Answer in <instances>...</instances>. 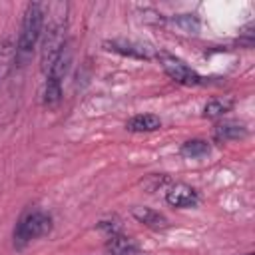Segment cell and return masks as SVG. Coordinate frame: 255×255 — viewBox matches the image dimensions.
I'll return each instance as SVG.
<instances>
[{"label":"cell","instance_id":"8","mask_svg":"<svg viewBox=\"0 0 255 255\" xmlns=\"http://www.w3.org/2000/svg\"><path fill=\"white\" fill-rule=\"evenodd\" d=\"M14 66H16V44L10 36H4L0 40V86L6 82Z\"/></svg>","mask_w":255,"mask_h":255},{"label":"cell","instance_id":"2","mask_svg":"<svg viewBox=\"0 0 255 255\" xmlns=\"http://www.w3.org/2000/svg\"><path fill=\"white\" fill-rule=\"evenodd\" d=\"M70 60H72V54L66 44L46 76V84H44V106L46 108H56L62 102V80L70 68Z\"/></svg>","mask_w":255,"mask_h":255},{"label":"cell","instance_id":"15","mask_svg":"<svg viewBox=\"0 0 255 255\" xmlns=\"http://www.w3.org/2000/svg\"><path fill=\"white\" fill-rule=\"evenodd\" d=\"M245 255H253V253H245Z\"/></svg>","mask_w":255,"mask_h":255},{"label":"cell","instance_id":"5","mask_svg":"<svg viewBox=\"0 0 255 255\" xmlns=\"http://www.w3.org/2000/svg\"><path fill=\"white\" fill-rule=\"evenodd\" d=\"M159 62H161V68L163 72L177 84H183V86H199L205 82L203 76H199L193 68H189L183 60L175 58V56H169V54H161L159 56Z\"/></svg>","mask_w":255,"mask_h":255},{"label":"cell","instance_id":"4","mask_svg":"<svg viewBox=\"0 0 255 255\" xmlns=\"http://www.w3.org/2000/svg\"><path fill=\"white\" fill-rule=\"evenodd\" d=\"M66 34H64V22L58 20L54 24H50L46 28V36L42 40V50H40V66L42 72H50V68L54 66V62L58 60L60 52L66 46Z\"/></svg>","mask_w":255,"mask_h":255},{"label":"cell","instance_id":"1","mask_svg":"<svg viewBox=\"0 0 255 255\" xmlns=\"http://www.w3.org/2000/svg\"><path fill=\"white\" fill-rule=\"evenodd\" d=\"M44 16H46V6L42 2H30L24 10L20 34L16 40V64L20 68L26 66V62L32 58V52L42 38L44 32Z\"/></svg>","mask_w":255,"mask_h":255},{"label":"cell","instance_id":"12","mask_svg":"<svg viewBox=\"0 0 255 255\" xmlns=\"http://www.w3.org/2000/svg\"><path fill=\"white\" fill-rule=\"evenodd\" d=\"M108 251L110 255H133L137 251V245L122 233H112L108 241Z\"/></svg>","mask_w":255,"mask_h":255},{"label":"cell","instance_id":"7","mask_svg":"<svg viewBox=\"0 0 255 255\" xmlns=\"http://www.w3.org/2000/svg\"><path fill=\"white\" fill-rule=\"evenodd\" d=\"M104 48L110 52L128 56V58H135V60H149L151 58L149 48H145L137 42H131V40H108V42H104Z\"/></svg>","mask_w":255,"mask_h":255},{"label":"cell","instance_id":"9","mask_svg":"<svg viewBox=\"0 0 255 255\" xmlns=\"http://www.w3.org/2000/svg\"><path fill=\"white\" fill-rule=\"evenodd\" d=\"M247 135V128L237 122H223L217 124L213 129L215 141H233V139H243Z\"/></svg>","mask_w":255,"mask_h":255},{"label":"cell","instance_id":"11","mask_svg":"<svg viewBox=\"0 0 255 255\" xmlns=\"http://www.w3.org/2000/svg\"><path fill=\"white\" fill-rule=\"evenodd\" d=\"M133 217L139 223H143V225H147L151 229H163V227H167V219L159 211L149 209V207H135L133 209Z\"/></svg>","mask_w":255,"mask_h":255},{"label":"cell","instance_id":"14","mask_svg":"<svg viewBox=\"0 0 255 255\" xmlns=\"http://www.w3.org/2000/svg\"><path fill=\"white\" fill-rule=\"evenodd\" d=\"M179 151L185 157H203L209 153V143L205 139H187L181 143Z\"/></svg>","mask_w":255,"mask_h":255},{"label":"cell","instance_id":"3","mask_svg":"<svg viewBox=\"0 0 255 255\" xmlns=\"http://www.w3.org/2000/svg\"><path fill=\"white\" fill-rule=\"evenodd\" d=\"M52 229V217L44 211H30L26 213L16 229H14V245L16 247H24L26 243H30L32 239H38L42 235H46Z\"/></svg>","mask_w":255,"mask_h":255},{"label":"cell","instance_id":"6","mask_svg":"<svg viewBox=\"0 0 255 255\" xmlns=\"http://www.w3.org/2000/svg\"><path fill=\"white\" fill-rule=\"evenodd\" d=\"M165 201L171 207H195L199 203V195L193 187L185 183H175L165 191Z\"/></svg>","mask_w":255,"mask_h":255},{"label":"cell","instance_id":"10","mask_svg":"<svg viewBox=\"0 0 255 255\" xmlns=\"http://www.w3.org/2000/svg\"><path fill=\"white\" fill-rule=\"evenodd\" d=\"M128 131H133V133H143V131H155L161 128V120L153 114H137L133 118L128 120L126 124Z\"/></svg>","mask_w":255,"mask_h":255},{"label":"cell","instance_id":"13","mask_svg":"<svg viewBox=\"0 0 255 255\" xmlns=\"http://www.w3.org/2000/svg\"><path fill=\"white\" fill-rule=\"evenodd\" d=\"M231 108H233V102H231V100H219V98H215V100H209V102L205 104L203 116L209 118V120H215V118L225 116Z\"/></svg>","mask_w":255,"mask_h":255}]
</instances>
